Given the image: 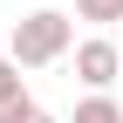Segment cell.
<instances>
[{"instance_id":"6da1fadb","label":"cell","mask_w":123,"mask_h":123,"mask_svg":"<svg viewBox=\"0 0 123 123\" xmlns=\"http://www.w3.org/2000/svg\"><path fill=\"white\" fill-rule=\"evenodd\" d=\"M68 48H75V21H68V14H55V7L14 21V41H7V55L21 62V68H48V62H62Z\"/></svg>"},{"instance_id":"7a4b0ae2","label":"cell","mask_w":123,"mask_h":123,"mask_svg":"<svg viewBox=\"0 0 123 123\" xmlns=\"http://www.w3.org/2000/svg\"><path fill=\"white\" fill-rule=\"evenodd\" d=\"M75 75L89 82V96H110V82L123 75V48L110 34H89V41H75Z\"/></svg>"},{"instance_id":"3957f363","label":"cell","mask_w":123,"mask_h":123,"mask_svg":"<svg viewBox=\"0 0 123 123\" xmlns=\"http://www.w3.org/2000/svg\"><path fill=\"white\" fill-rule=\"evenodd\" d=\"M0 123H34V96H27L14 55H0Z\"/></svg>"},{"instance_id":"277c9868","label":"cell","mask_w":123,"mask_h":123,"mask_svg":"<svg viewBox=\"0 0 123 123\" xmlns=\"http://www.w3.org/2000/svg\"><path fill=\"white\" fill-rule=\"evenodd\" d=\"M75 123H123V110L110 96H82V103H75Z\"/></svg>"},{"instance_id":"5b68a950","label":"cell","mask_w":123,"mask_h":123,"mask_svg":"<svg viewBox=\"0 0 123 123\" xmlns=\"http://www.w3.org/2000/svg\"><path fill=\"white\" fill-rule=\"evenodd\" d=\"M82 21H103V27H123V0H75Z\"/></svg>"},{"instance_id":"8992f818","label":"cell","mask_w":123,"mask_h":123,"mask_svg":"<svg viewBox=\"0 0 123 123\" xmlns=\"http://www.w3.org/2000/svg\"><path fill=\"white\" fill-rule=\"evenodd\" d=\"M34 123H55V116H48V110H34Z\"/></svg>"},{"instance_id":"52a82bcc","label":"cell","mask_w":123,"mask_h":123,"mask_svg":"<svg viewBox=\"0 0 123 123\" xmlns=\"http://www.w3.org/2000/svg\"><path fill=\"white\" fill-rule=\"evenodd\" d=\"M116 48H123V27H116Z\"/></svg>"}]
</instances>
